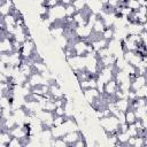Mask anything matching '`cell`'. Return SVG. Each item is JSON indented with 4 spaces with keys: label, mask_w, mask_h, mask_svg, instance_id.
Segmentation results:
<instances>
[{
    "label": "cell",
    "mask_w": 147,
    "mask_h": 147,
    "mask_svg": "<svg viewBox=\"0 0 147 147\" xmlns=\"http://www.w3.org/2000/svg\"><path fill=\"white\" fill-rule=\"evenodd\" d=\"M65 119V116H54L53 122H52V126H60Z\"/></svg>",
    "instance_id": "obj_18"
},
{
    "label": "cell",
    "mask_w": 147,
    "mask_h": 147,
    "mask_svg": "<svg viewBox=\"0 0 147 147\" xmlns=\"http://www.w3.org/2000/svg\"><path fill=\"white\" fill-rule=\"evenodd\" d=\"M134 94L137 98H147V86L144 85L134 91Z\"/></svg>",
    "instance_id": "obj_17"
},
{
    "label": "cell",
    "mask_w": 147,
    "mask_h": 147,
    "mask_svg": "<svg viewBox=\"0 0 147 147\" xmlns=\"http://www.w3.org/2000/svg\"><path fill=\"white\" fill-rule=\"evenodd\" d=\"M114 103L119 111L125 113L127 109H130V100L127 99H115Z\"/></svg>",
    "instance_id": "obj_10"
},
{
    "label": "cell",
    "mask_w": 147,
    "mask_h": 147,
    "mask_svg": "<svg viewBox=\"0 0 147 147\" xmlns=\"http://www.w3.org/2000/svg\"><path fill=\"white\" fill-rule=\"evenodd\" d=\"M119 121L114 115H108L99 118V125L105 132V134H117L119 131Z\"/></svg>",
    "instance_id": "obj_1"
},
{
    "label": "cell",
    "mask_w": 147,
    "mask_h": 147,
    "mask_svg": "<svg viewBox=\"0 0 147 147\" xmlns=\"http://www.w3.org/2000/svg\"><path fill=\"white\" fill-rule=\"evenodd\" d=\"M92 28L87 24L85 25H80V26H75L74 33L76 36L77 39H83V40H87L88 37L92 34Z\"/></svg>",
    "instance_id": "obj_4"
},
{
    "label": "cell",
    "mask_w": 147,
    "mask_h": 147,
    "mask_svg": "<svg viewBox=\"0 0 147 147\" xmlns=\"http://www.w3.org/2000/svg\"><path fill=\"white\" fill-rule=\"evenodd\" d=\"M137 117H136V114L133 111V109H127L125 113H124V122L129 125V124H133L136 122Z\"/></svg>",
    "instance_id": "obj_13"
},
{
    "label": "cell",
    "mask_w": 147,
    "mask_h": 147,
    "mask_svg": "<svg viewBox=\"0 0 147 147\" xmlns=\"http://www.w3.org/2000/svg\"><path fill=\"white\" fill-rule=\"evenodd\" d=\"M54 116H65V111H64V107L63 106H57L54 111H53Z\"/></svg>",
    "instance_id": "obj_20"
},
{
    "label": "cell",
    "mask_w": 147,
    "mask_h": 147,
    "mask_svg": "<svg viewBox=\"0 0 147 147\" xmlns=\"http://www.w3.org/2000/svg\"><path fill=\"white\" fill-rule=\"evenodd\" d=\"M114 34H115V30H114L113 26H110V28H106V29L102 31L101 37H102L103 39H106L107 41H109V40H111V39L114 38Z\"/></svg>",
    "instance_id": "obj_14"
},
{
    "label": "cell",
    "mask_w": 147,
    "mask_h": 147,
    "mask_svg": "<svg viewBox=\"0 0 147 147\" xmlns=\"http://www.w3.org/2000/svg\"><path fill=\"white\" fill-rule=\"evenodd\" d=\"M117 90H118V84L116 83V80L114 78L108 80L103 85V94L107 96H114V94L116 93Z\"/></svg>",
    "instance_id": "obj_6"
},
{
    "label": "cell",
    "mask_w": 147,
    "mask_h": 147,
    "mask_svg": "<svg viewBox=\"0 0 147 147\" xmlns=\"http://www.w3.org/2000/svg\"><path fill=\"white\" fill-rule=\"evenodd\" d=\"M106 29V26H105V23H103V21L100 18V17H98L96 18V21L93 23V25H92V31L94 32V33H98V34H101L102 33V31Z\"/></svg>",
    "instance_id": "obj_11"
},
{
    "label": "cell",
    "mask_w": 147,
    "mask_h": 147,
    "mask_svg": "<svg viewBox=\"0 0 147 147\" xmlns=\"http://www.w3.org/2000/svg\"><path fill=\"white\" fill-rule=\"evenodd\" d=\"M83 137V133L79 131V130H75V131H70L65 134H63L61 138L64 140V142L68 145V146H72V144L75 141H77L79 138Z\"/></svg>",
    "instance_id": "obj_5"
},
{
    "label": "cell",
    "mask_w": 147,
    "mask_h": 147,
    "mask_svg": "<svg viewBox=\"0 0 147 147\" xmlns=\"http://www.w3.org/2000/svg\"><path fill=\"white\" fill-rule=\"evenodd\" d=\"M71 5L76 11H83L86 8V0H72Z\"/></svg>",
    "instance_id": "obj_15"
},
{
    "label": "cell",
    "mask_w": 147,
    "mask_h": 147,
    "mask_svg": "<svg viewBox=\"0 0 147 147\" xmlns=\"http://www.w3.org/2000/svg\"><path fill=\"white\" fill-rule=\"evenodd\" d=\"M57 3H59V0H45V2H44V5H45L48 9L55 7Z\"/></svg>",
    "instance_id": "obj_22"
},
{
    "label": "cell",
    "mask_w": 147,
    "mask_h": 147,
    "mask_svg": "<svg viewBox=\"0 0 147 147\" xmlns=\"http://www.w3.org/2000/svg\"><path fill=\"white\" fill-rule=\"evenodd\" d=\"M64 8H65V16H72L76 13V10H75V8H74V6L71 3L65 5Z\"/></svg>",
    "instance_id": "obj_21"
},
{
    "label": "cell",
    "mask_w": 147,
    "mask_h": 147,
    "mask_svg": "<svg viewBox=\"0 0 147 147\" xmlns=\"http://www.w3.org/2000/svg\"><path fill=\"white\" fill-rule=\"evenodd\" d=\"M146 75H136V77L131 80V85H130V90L136 91L137 88L146 85Z\"/></svg>",
    "instance_id": "obj_7"
},
{
    "label": "cell",
    "mask_w": 147,
    "mask_h": 147,
    "mask_svg": "<svg viewBox=\"0 0 147 147\" xmlns=\"http://www.w3.org/2000/svg\"><path fill=\"white\" fill-rule=\"evenodd\" d=\"M125 6L129 8V9H131V10H138L139 9V7H140V3H139V1L138 0H126L125 1Z\"/></svg>",
    "instance_id": "obj_16"
},
{
    "label": "cell",
    "mask_w": 147,
    "mask_h": 147,
    "mask_svg": "<svg viewBox=\"0 0 147 147\" xmlns=\"http://www.w3.org/2000/svg\"><path fill=\"white\" fill-rule=\"evenodd\" d=\"M36 49L37 48H36L33 40H25L24 42H22V46L20 49L22 59H30L33 55V53L36 52Z\"/></svg>",
    "instance_id": "obj_2"
},
{
    "label": "cell",
    "mask_w": 147,
    "mask_h": 147,
    "mask_svg": "<svg viewBox=\"0 0 147 147\" xmlns=\"http://www.w3.org/2000/svg\"><path fill=\"white\" fill-rule=\"evenodd\" d=\"M78 83H79V88L82 91L87 90V88H94V87H96V77H90V78L78 82Z\"/></svg>",
    "instance_id": "obj_9"
},
{
    "label": "cell",
    "mask_w": 147,
    "mask_h": 147,
    "mask_svg": "<svg viewBox=\"0 0 147 147\" xmlns=\"http://www.w3.org/2000/svg\"><path fill=\"white\" fill-rule=\"evenodd\" d=\"M137 119H142V118H147V106H140V107H136L133 109Z\"/></svg>",
    "instance_id": "obj_12"
},
{
    "label": "cell",
    "mask_w": 147,
    "mask_h": 147,
    "mask_svg": "<svg viewBox=\"0 0 147 147\" xmlns=\"http://www.w3.org/2000/svg\"><path fill=\"white\" fill-rule=\"evenodd\" d=\"M101 94H102V93H100L96 87H94V88H87V90H84V91H83V96H84V99H85V100L87 101V103L91 105V106L100 99Z\"/></svg>",
    "instance_id": "obj_3"
},
{
    "label": "cell",
    "mask_w": 147,
    "mask_h": 147,
    "mask_svg": "<svg viewBox=\"0 0 147 147\" xmlns=\"http://www.w3.org/2000/svg\"><path fill=\"white\" fill-rule=\"evenodd\" d=\"M119 3H121V0H107V3L106 5H108L110 8L115 9L116 7L119 6Z\"/></svg>",
    "instance_id": "obj_23"
},
{
    "label": "cell",
    "mask_w": 147,
    "mask_h": 147,
    "mask_svg": "<svg viewBox=\"0 0 147 147\" xmlns=\"http://www.w3.org/2000/svg\"><path fill=\"white\" fill-rule=\"evenodd\" d=\"M15 7V3L13 0H2L0 3V16H5L11 11V9Z\"/></svg>",
    "instance_id": "obj_8"
},
{
    "label": "cell",
    "mask_w": 147,
    "mask_h": 147,
    "mask_svg": "<svg viewBox=\"0 0 147 147\" xmlns=\"http://www.w3.org/2000/svg\"><path fill=\"white\" fill-rule=\"evenodd\" d=\"M7 146H8V147H18V146H23V144H22V141H21L18 138L11 137V139H10V141L8 142Z\"/></svg>",
    "instance_id": "obj_19"
}]
</instances>
